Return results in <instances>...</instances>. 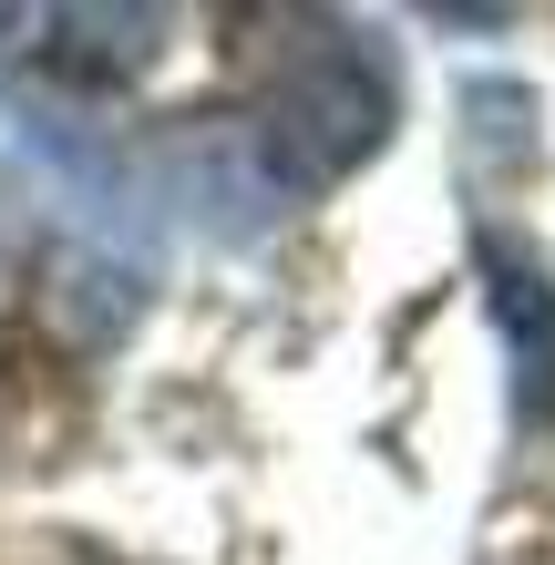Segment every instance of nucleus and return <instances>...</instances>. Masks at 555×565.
Returning a JSON list of instances; mask_svg holds the SVG:
<instances>
[{
    "mask_svg": "<svg viewBox=\"0 0 555 565\" xmlns=\"http://www.w3.org/2000/svg\"><path fill=\"white\" fill-rule=\"evenodd\" d=\"M247 135L257 154L278 164L288 195H319L340 175L391 145V114H402V83H391V52L371 42L361 21H330V11H278V21H247Z\"/></svg>",
    "mask_w": 555,
    "mask_h": 565,
    "instance_id": "nucleus-1",
    "label": "nucleus"
},
{
    "mask_svg": "<svg viewBox=\"0 0 555 565\" xmlns=\"http://www.w3.org/2000/svg\"><path fill=\"white\" fill-rule=\"evenodd\" d=\"M154 185H166V206H185L195 226H216V237H257V226H278L288 206H299L237 114L166 135V145H154Z\"/></svg>",
    "mask_w": 555,
    "mask_h": 565,
    "instance_id": "nucleus-2",
    "label": "nucleus"
},
{
    "mask_svg": "<svg viewBox=\"0 0 555 565\" xmlns=\"http://www.w3.org/2000/svg\"><path fill=\"white\" fill-rule=\"evenodd\" d=\"M166 52V11H0V62L52 93H124Z\"/></svg>",
    "mask_w": 555,
    "mask_h": 565,
    "instance_id": "nucleus-3",
    "label": "nucleus"
},
{
    "mask_svg": "<svg viewBox=\"0 0 555 565\" xmlns=\"http://www.w3.org/2000/svg\"><path fill=\"white\" fill-rule=\"evenodd\" d=\"M473 278H483L494 329H504L514 431H525V443H555V278H545V257H525L514 237H494V226H473Z\"/></svg>",
    "mask_w": 555,
    "mask_h": 565,
    "instance_id": "nucleus-4",
    "label": "nucleus"
}]
</instances>
